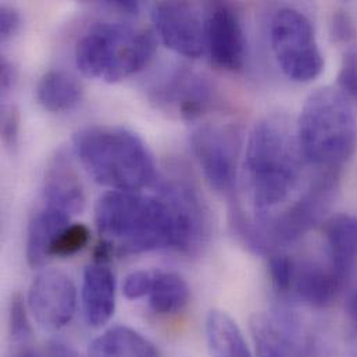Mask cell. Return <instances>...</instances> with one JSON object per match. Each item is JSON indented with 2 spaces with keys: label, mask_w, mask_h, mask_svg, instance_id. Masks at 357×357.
<instances>
[{
  "label": "cell",
  "mask_w": 357,
  "mask_h": 357,
  "mask_svg": "<svg viewBox=\"0 0 357 357\" xmlns=\"http://www.w3.org/2000/svg\"><path fill=\"white\" fill-rule=\"evenodd\" d=\"M305 158L296 127L282 116L260 120L252 130L245 155V174L255 208L263 220L288 200L302 174Z\"/></svg>",
  "instance_id": "obj_1"
},
{
  "label": "cell",
  "mask_w": 357,
  "mask_h": 357,
  "mask_svg": "<svg viewBox=\"0 0 357 357\" xmlns=\"http://www.w3.org/2000/svg\"><path fill=\"white\" fill-rule=\"evenodd\" d=\"M95 224L120 256L176 248L174 215L160 195L106 192L95 204Z\"/></svg>",
  "instance_id": "obj_2"
},
{
  "label": "cell",
  "mask_w": 357,
  "mask_h": 357,
  "mask_svg": "<svg viewBox=\"0 0 357 357\" xmlns=\"http://www.w3.org/2000/svg\"><path fill=\"white\" fill-rule=\"evenodd\" d=\"M74 149L93 181L112 190L138 192L156 181V166L149 148L127 128H84L74 137Z\"/></svg>",
  "instance_id": "obj_3"
},
{
  "label": "cell",
  "mask_w": 357,
  "mask_h": 357,
  "mask_svg": "<svg viewBox=\"0 0 357 357\" xmlns=\"http://www.w3.org/2000/svg\"><path fill=\"white\" fill-rule=\"evenodd\" d=\"M296 137L309 165L321 172H340L357 148V120L351 100L338 88L316 89L301 110Z\"/></svg>",
  "instance_id": "obj_4"
},
{
  "label": "cell",
  "mask_w": 357,
  "mask_h": 357,
  "mask_svg": "<svg viewBox=\"0 0 357 357\" xmlns=\"http://www.w3.org/2000/svg\"><path fill=\"white\" fill-rule=\"evenodd\" d=\"M152 31L123 22L93 25L75 46L77 68L88 78L120 82L142 71L156 52Z\"/></svg>",
  "instance_id": "obj_5"
},
{
  "label": "cell",
  "mask_w": 357,
  "mask_h": 357,
  "mask_svg": "<svg viewBox=\"0 0 357 357\" xmlns=\"http://www.w3.org/2000/svg\"><path fill=\"white\" fill-rule=\"evenodd\" d=\"M270 42L278 67L289 79L310 82L321 74L324 59L314 28L299 10L284 7L274 14Z\"/></svg>",
  "instance_id": "obj_6"
},
{
  "label": "cell",
  "mask_w": 357,
  "mask_h": 357,
  "mask_svg": "<svg viewBox=\"0 0 357 357\" xmlns=\"http://www.w3.org/2000/svg\"><path fill=\"white\" fill-rule=\"evenodd\" d=\"M338 186V172H321L307 190L287 210L257 220L271 255L275 248L292 245L314 228L328 211Z\"/></svg>",
  "instance_id": "obj_7"
},
{
  "label": "cell",
  "mask_w": 357,
  "mask_h": 357,
  "mask_svg": "<svg viewBox=\"0 0 357 357\" xmlns=\"http://www.w3.org/2000/svg\"><path fill=\"white\" fill-rule=\"evenodd\" d=\"M190 145L207 183L218 193H232L242 146L238 128L229 124H202L192 132Z\"/></svg>",
  "instance_id": "obj_8"
},
{
  "label": "cell",
  "mask_w": 357,
  "mask_h": 357,
  "mask_svg": "<svg viewBox=\"0 0 357 357\" xmlns=\"http://www.w3.org/2000/svg\"><path fill=\"white\" fill-rule=\"evenodd\" d=\"M151 99L162 112L193 121L215 105L217 91L203 74L179 67L151 89Z\"/></svg>",
  "instance_id": "obj_9"
},
{
  "label": "cell",
  "mask_w": 357,
  "mask_h": 357,
  "mask_svg": "<svg viewBox=\"0 0 357 357\" xmlns=\"http://www.w3.org/2000/svg\"><path fill=\"white\" fill-rule=\"evenodd\" d=\"M249 327L257 357H307L313 351L312 340L288 306L253 314Z\"/></svg>",
  "instance_id": "obj_10"
},
{
  "label": "cell",
  "mask_w": 357,
  "mask_h": 357,
  "mask_svg": "<svg viewBox=\"0 0 357 357\" xmlns=\"http://www.w3.org/2000/svg\"><path fill=\"white\" fill-rule=\"evenodd\" d=\"M159 195L169 203L174 215V250L185 256L197 255L210 236L208 211L199 192L185 181H169Z\"/></svg>",
  "instance_id": "obj_11"
},
{
  "label": "cell",
  "mask_w": 357,
  "mask_h": 357,
  "mask_svg": "<svg viewBox=\"0 0 357 357\" xmlns=\"http://www.w3.org/2000/svg\"><path fill=\"white\" fill-rule=\"evenodd\" d=\"M26 302L36 323L56 331L66 327L75 314L77 288L63 271L45 270L32 281Z\"/></svg>",
  "instance_id": "obj_12"
},
{
  "label": "cell",
  "mask_w": 357,
  "mask_h": 357,
  "mask_svg": "<svg viewBox=\"0 0 357 357\" xmlns=\"http://www.w3.org/2000/svg\"><path fill=\"white\" fill-rule=\"evenodd\" d=\"M204 45L215 67L232 73L243 68L246 39L241 18L231 6H211L204 21Z\"/></svg>",
  "instance_id": "obj_13"
},
{
  "label": "cell",
  "mask_w": 357,
  "mask_h": 357,
  "mask_svg": "<svg viewBox=\"0 0 357 357\" xmlns=\"http://www.w3.org/2000/svg\"><path fill=\"white\" fill-rule=\"evenodd\" d=\"M152 21L163 43L177 54L197 59L204 45V24L186 1H162L153 6Z\"/></svg>",
  "instance_id": "obj_14"
},
{
  "label": "cell",
  "mask_w": 357,
  "mask_h": 357,
  "mask_svg": "<svg viewBox=\"0 0 357 357\" xmlns=\"http://www.w3.org/2000/svg\"><path fill=\"white\" fill-rule=\"evenodd\" d=\"M347 280L328 263L320 266L310 261L295 260L289 289L285 298L305 306L323 309L330 306L340 295Z\"/></svg>",
  "instance_id": "obj_15"
},
{
  "label": "cell",
  "mask_w": 357,
  "mask_h": 357,
  "mask_svg": "<svg viewBox=\"0 0 357 357\" xmlns=\"http://www.w3.org/2000/svg\"><path fill=\"white\" fill-rule=\"evenodd\" d=\"M43 197L45 204L60 208L70 215L84 210L85 193L82 182L71 160L63 152H57L46 169Z\"/></svg>",
  "instance_id": "obj_16"
},
{
  "label": "cell",
  "mask_w": 357,
  "mask_h": 357,
  "mask_svg": "<svg viewBox=\"0 0 357 357\" xmlns=\"http://www.w3.org/2000/svg\"><path fill=\"white\" fill-rule=\"evenodd\" d=\"M82 310L88 326L102 328L116 310V277L103 264L88 266L82 280Z\"/></svg>",
  "instance_id": "obj_17"
},
{
  "label": "cell",
  "mask_w": 357,
  "mask_h": 357,
  "mask_svg": "<svg viewBox=\"0 0 357 357\" xmlns=\"http://www.w3.org/2000/svg\"><path fill=\"white\" fill-rule=\"evenodd\" d=\"M71 215L45 204L29 221L25 242L26 261L32 268L45 267L52 259V248L59 235L70 225Z\"/></svg>",
  "instance_id": "obj_18"
},
{
  "label": "cell",
  "mask_w": 357,
  "mask_h": 357,
  "mask_svg": "<svg viewBox=\"0 0 357 357\" xmlns=\"http://www.w3.org/2000/svg\"><path fill=\"white\" fill-rule=\"evenodd\" d=\"M331 267L348 280L357 263V215L335 214L324 224Z\"/></svg>",
  "instance_id": "obj_19"
},
{
  "label": "cell",
  "mask_w": 357,
  "mask_h": 357,
  "mask_svg": "<svg viewBox=\"0 0 357 357\" xmlns=\"http://www.w3.org/2000/svg\"><path fill=\"white\" fill-rule=\"evenodd\" d=\"M88 357H162L159 349L141 333L116 326L92 341Z\"/></svg>",
  "instance_id": "obj_20"
},
{
  "label": "cell",
  "mask_w": 357,
  "mask_h": 357,
  "mask_svg": "<svg viewBox=\"0 0 357 357\" xmlns=\"http://www.w3.org/2000/svg\"><path fill=\"white\" fill-rule=\"evenodd\" d=\"M84 89L75 77L63 70L47 71L36 86L39 105L52 113H67L82 100Z\"/></svg>",
  "instance_id": "obj_21"
},
{
  "label": "cell",
  "mask_w": 357,
  "mask_h": 357,
  "mask_svg": "<svg viewBox=\"0 0 357 357\" xmlns=\"http://www.w3.org/2000/svg\"><path fill=\"white\" fill-rule=\"evenodd\" d=\"M206 341L210 357H253L241 328L222 310L207 314Z\"/></svg>",
  "instance_id": "obj_22"
},
{
  "label": "cell",
  "mask_w": 357,
  "mask_h": 357,
  "mask_svg": "<svg viewBox=\"0 0 357 357\" xmlns=\"http://www.w3.org/2000/svg\"><path fill=\"white\" fill-rule=\"evenodd\" d=\"M189 299L190 289L181 275L170 271H155L149 303L156 314H177L186 307Z\"/></svg>",
  "instance_id": "obj_23"
},
{
  "label": "cell",
  "mask_w": 357,
  "mask_h": 357,
  "mask_svg": "<svg viewBox=\"0 0 357 357\" xmlns=\"http://www.w3.org/2000/svg\"><path fill=\"white\" fill-rule=\"evenodd\" d=\"M91 232L86 225L75 222L70 224L56 239L52 248V259L53 257H70L81 252L89 242Z\"/></svg>",
  "instance_id": "obj_24"
},
{
  "label": "cell",
  "mask_w": 357,
  "mask_h": 357,
  "mask_svg": "<svg viewBox=\"0 0 357 357\" xmlns=\"http://www.w3.org/2000/svg\"><path fill=\"white\" fill-rule=\"evenodd\" d=\"M8 326H10V335L15 342H25L32 335L25 303L21 295L18 294L13 296L10 303Z\"/></svg>",
  "instance_id": "obj_25"
},
{
  "label": "cell",
  "mask_w": 357,
  "mask_h": 357,
  "mask_svg": "<svg viewBox=\"0 0 357 357\" xmlns=\"http://www.w3.org/2000/svg\"><path fill=\"white\" fill-rule=\"evenodd\" d=\"M338 89L349 99L357 102V54L347 50L338 73Z\"/></svg>",
  "instance_id": "obj_26"
},
{
  "label": "cell",
  "mask_w": 357,
  "mask_h": 357,
  "mask_svg": "<svg viewBox=\"0 0 357 357\" xmlns=\"http://www.w3.org/2000/svg\"><path fill=\"white\" fill-rule=\"evenodd\" d=\"M155 280V271L138 270L127 275L123 284V294L130 301L141 299L151 294Z\"/></svg>",
  "instance_id": "obj_27"
},
{
  "label": "cell",
  "mask_w": 357,
  "mask_h": 357,
  "mask_svg": "<svg viewBox=\"0 0 357 357\" xmlns=\"http://www.w3.org/2000/svg\"><path fill=\"white\" fill-rule=\"evenodd\" d=\"M20 113L14 106L4 107L1 117V138L8 149H14L18 144Z\"/></svg>",
  "instance_id": "obj_28"
},
{
  "label": "cell",
  "mask_w": 357,
  "mask_h": 357,
  "mask_svg": "<svg viewBox=\"0 0 357 357\" xmlns=\"http://www.w3.org/2000/svg\"><path fill=\"white\" fill-rule=\"evenodd\" d=\"M333 33L338 42L351 43L356 36L355 22L347 11H337L333 17Z\"/></svg>",
  "instance_id": "obj_29"
},
{
  "label": "cell",
  "mask_w": 357,
  "mask_h": 357,
  "mask_svg": "<svg viewBox=\"0 0 357 357\" xmlns=\"http://www.w3.org/2000/svg\"><path fill=\"white\" fill-rule=\"evenodd\" d=\"M20 13L11 6H1L0 8V39L1 42L13 38L20 28Z\"/></svg>",
  "instance_id": "obj_30"
},
{
  "label": "cell",
  "mask_w": 357,
  "mask_h": 357,
  "mask_svg": "<svg viewBox=\"0 0 357 357\" xmlns=\"http://www.w3.org/2000/svg\"><path fill=\"white\" fill-rule=\"evenodd\" d=\"M17 81V70L14 64L7 60L6 57H1L0 60V88H1V95L6 96L14 86Z\"/></svg>",
  "instance_id": "obj_31"
},
{
  "label": "cell",
  "mask_w": 357,
  "mask_h": 357,
  "mask_svg": "<svg viewBox=\"0 0 357 357\" xmlns=\"http://www.w3.org/2000/svg\"><path fill=\"white\" fill-rule=\"evenodd\" d=\"M45 357H81V355L71 345L59 340H53L46 345Z\"/></svg>",
  "instance_id": "obj_32"
},
{
  "label": "cell",
  "mask_w": 357,
  "mask_h": 357,
  "mask_svg": "<svg viewBox=\"0 0 357 357\" xmlns=\"http://www.w3.org/2000/svg\"><path fill=\"white\" fill-rule=\"evenodd\" d=\"M114 255H116L114 245L110 241L103 239V238L96 243V246L93 249V260L96 264L105 266L106 263H109L112 260V257Z\"/></svg>",
  "instance_id": "obj_33"
},
{
  "label": "cell",
  "mask_w": 357,
  "mask_h": 357,
  "mask_svg": "<svg viewBox=\"0 0 357 357\" xmlns=\"http://www.w3.org/2000/svg\"><path fill=\"white\" fill-rule=\"evenodd\" d=\"M107 4L112 6L113 8H117L123 13H130V14H135L139 10V3L132 0H116V1H107Z\"/></svg>",
  "instance_id": "obj_34"
},
{
  "label": "cell",
  "mask_w": 357,
  "mask_h": 357,
  "mask_svg": "<svg viewBox=\"0 0 357 357\" xmlns=\"http://www.w3.org/2000/svg\"><path fill=\"white\" fill-rule=\"evenodd\" d=\"M349 317H351V321L355 327V330L357 331V288L355 289V292L352 294L351 296V301H349Z\"/></svg>",
  "instance_id": "obj_35"
},
{
  "label": "cell",
  "mask_w": 357,
  "mask_h": 357,
  "mask_svg": "<svg viewBox=\"0 0 357 357\" xmlns=\"http://www.w3.org/2000/svg\"><path fill=\"white\" fill-rule=\"evenodd\" d=\"M10 357H45L42 356L36 349L31 348V347H22L17 351L13 352V355Z\"/></svg>",
  "instance_id": "obj_36"
},
{
  "label": "cell",
  "mask_w": 357,
  "mask_h": 357,
  "mask_svg": "<svg viewBox=\"0 0 357 357\" xmlns=\"http://www.w3.org/2000/svg\"><path fill=\"white\" fill-rule=\"evenodd\" d=\"M348 357H357V351H356V352H355V354H352V355H351V356H348Z\"/></svg>",
  "instance_id": "obj_37"
}]
</instances>
